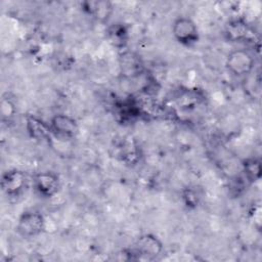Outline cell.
<instances>
[{
	"label": "cell",
	"instance_id": "cell-1",
	"mask_svg": "<svg viewBox=\"0 0 262 262\" xmlns=\"http://www.w3.org/2000/svg\"><path fill=\"white\" fill-rule=\"evenodd\" d=\"M255 57L247 48H234L225 57V69L234 78L247 79L255 69Z\"/></svg>",
	"mask_w": 262,
	"mask_h": 262
},
{
	"label": "cell",
	"instance_id": "cell-2",
	"mask_svg": "<svg viewBox=\"0 0 262 262\" xmlns=\"http://www.w3.org/2000/svg\"><path fill=\"white\" fill-rule=\"evenodd\" d=\"M173 39L181 46L191 48L200 41V31L195 21L186 15L175 17L171 25Z\"/></svg>",
	"mask_w": 262,
	"mask_h": 262
},
{
	"label": "cell",
	"instance_id": "cell-3",
	"mask_svg": "<svg viewBox=\"0 0 262 262\" xmlns=\"http://www.w3.org/2000/svg\"><path fill=\"white\" fill-rule=\"evenodd\" d=\"M46 229V219L44 215L37 210H28L23 212L15 224L16 233L26 239L35 238L41 235Z\"/></svg>",
	"mask_w": 262,
	"mask_h": 262
},
{
	"label": "cell",
	"instance_id": "cell-4",
	"mask_svg": "<svg viewBox=\"0 0 262 262\" xmlns=\"http://www.w3.org/2000/svg\"><path fill=\"white\" fill-rule=\"evenodd\" d=\"M32 185L35 192L42 199L54 198L60 189L61 182L59 175L53 171H40L33 175Z\"/></svg>",
	"mask_w": 262,
	"mask_h": 262
},
{
	"label": "cell",
	"instance_id": "cell-5",
	"mask_svg": "<svg viewBox=\"0 0 262 262\" xmlns=\"http://www.w3.org/2000/svg\"><path fill=\"white\" fill-rule=\"evenodd\" d=\"M163 250L164 244L158 235L154 233H143L135 241L131 248V254L138 259L154 260L162 254Z\"/></svg>",
	"mask_w": 262,
	"mask_h": 262
},
{
	"label": "cell",
	"instance_id": "cell-6",
	"mask_svg": "<svg viewBox=\"0 0 262 262\" xmlns=\"http://www.w3.org/2000/svg\"><path fill=\"white\" fill-rule=\"evenodd\" d=\"M28 184V176L25 171L13 168L6 170L1 175L0 185L2 192L7 198H17L26 189Z\"/></svg>",
	"mask_w": 262,
	"mask_h": 262
},
{
	"label": "cell",
	"instance_id": "cell-7",
	"mask_svg": "<svg viewBox=\"0 0 262 262\" xmlns=\"http://www.w3.org/2000/svg\"><path fill=\"white\" fill-rule=\"evenodd\" d=\"M52 135L60 139H73L79 133L77 120L68 114H55L49 121Z\"/></svg>",
	"mask_w": 262,
	"mask_h": 262
},
{
	"label": "cell",
	"instance_id": "cell-8",
	"mask_svg": "<svg viewBox=\"0 0 262 262\" xmlns=\"http://www.w3.org/2000/svg\"><path fill=\"white\" fill-rule=\"evenodd\" d=\"M25 128L28 135L36 141L49 142L53 136L49 123L35 115H28L25 118Z\"/></svg>",
	"mask_w": 262,
	"mask_h": 262
},
{
	"label": "cell",
	"instance_id": "cell-9",
	"mask_svg": "<svg viewBox=\"0 0 262 262\" xmlns=\"http://www.w3.org/2000/svg\"><path fill=\"white\" fill-rule=\"evenodd\" d=\"M82 9L86 14L100 23H107L114 13L113 3L105 0L85 1L82 3Z\"/></svg>",
	"mask_w": 262,
	"mask_h": 262
},
{
	"label": "cell",
	"instance_id": "cell-10",
	"mask_svg": "<svg viewBox=\"0 0 262 262\" xmlns=\"http://www.w3.org/2000/svg\"><path fill=\"white\" fill-rule=\"evenodd\" d=\"M225 37L230 42H239L247 38L249 34V27L243 18H231L225 25Z\"/></svg>",
	"mask_w": 262,
	"mask_h": 262
},
{
	"label": "cell",
	"instance_id": "cell-11",
	"mask_svg": "<svg viewBox=\"0 0 262 262\" xmlns=\"http://www.w3.org/2000/svg\"><path fill=\"white\" fill-rule=\"evenodd\" d=\"M120 68L124 75L134 77L142 71V63L133 52H124L120 57Z\"/></svg>",
	"mask_w": 262,
	"mask_h": 262
},
{
	"label": "cell",
	"instance_id": "cell-12",
	"mask_svg": "<svg viewBox=\"0 0 262 262\" xmlns=\"http://www.w3.org/2000/svg\"><path fill=\"white\" fill-rule=\"evenodd\" d=\"M107 39L116 47H124L128 40V31L123 24H115L107 29Z\"/></svg>",
	"mask_w": 262,
	"mask_h": 262
},
{
	"label": "cell",
	"instance_id": "cell-13",
	"mask_svg": "<svg viewBox=\"0 0 262 262\" xmlns=\"http://www.w3.org/2000/svg\"><path fill=\"white\" fill-rule=\"evenodd\" d=\"M243 175L246 177V179L253 183L260 179L261 176V163L257 159H248L243 164Z\"/></svg>",
	"mask_w": 262,
	"mask_h": 262
},
{
	"label": "cell",
	"instance_id": "cell-14",
	"mask_svg": "<svg viewBox=\"0 0 262 262\" xmlns=\"http://www.w3.org/2000/svg\"><path fill=\"white\" fill-rule=\"evenodd\" d=\"M181 200L187 209H195L201 201V196L194 187H186L182 190Z\"/></svg>",
	"mask_w": 262,
	"mask_h": 262
},
{
	"label": "cell",
	"instance_id": "cell-15",
	"mask_svg": "<svg viewBox=\"0 0 262 262\" xmlns=\"http://www.w3.org/2000/svg\"><path fill=\"white\" fill-rule=\"evenodd\" d=\"M16 112L15 104L9 97H3L1 100V115L3 120H11Z\"/></svg>",
	"mask_w": 262,
	"mask_h": 262
}]
</instances>
